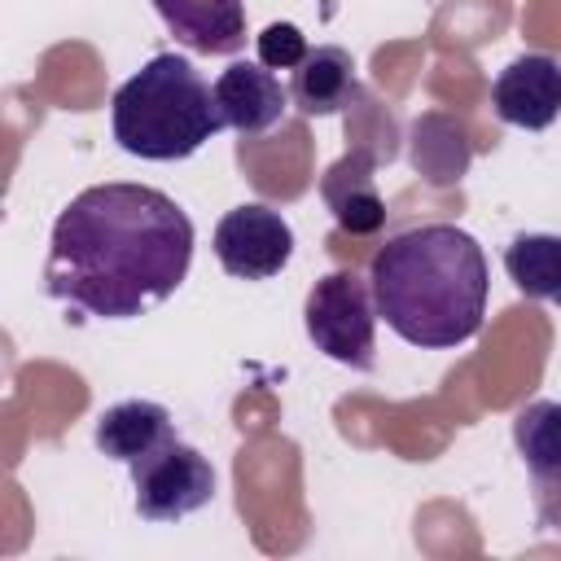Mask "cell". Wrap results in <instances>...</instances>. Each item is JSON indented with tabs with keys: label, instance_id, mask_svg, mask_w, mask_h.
Listing matches in <instances>:
<instances>
[{
	"label": "cell",
	"instance_id": "6da1fadb",
	"mask_svg": "<svg viewBox=\"0 0 561 561\" xmlns=\"http://www.w3.org/2000/svg\"><path fill=\"white\" fill-rule=\"evenodd\" d=\"M193 263V219L149 184H92L53 224L44 289L96 320L167 302Z\"/></svg>",
	"mask_w": 561,
	"mask_h": 561
},
{
	"label": "cell",
	"instance_id": "7a4b0ae2",
	"mask_svg": "<svg viewBox=\"0 0 561 561\" xmlns=\"http://www.w3.org/2000/svg\"><path fill=\"white\" fill-rule=\"evenodd\" d=\"M368 285L386 329L421 351H447L482 329L491 272L465 228L421 224L373 254Z\"/></svg>",
	"mask_w": 561,
	"mask_h": 561
},
{
	"label": "cell",
	"instance_id": "3957f363",
	"mask_svg": "<svg viewBox=\"0 0 561 561\" xmlns=\"http://www.w3.org/2000/svg\"><path fill=\"white\" fill-rule=\"evenodd\" d=\"M219 127L206 79L180 53L149 57L110 101V131L118 149L145 162L193 158Z\"/></svg>",
	"mask_w": 561,
	"mask_h": 561
},
{
	"label": "cell",
	"instance_id": "277c9868",
	"mask_svg": "<svg viewBox=\"0 0 561 561\" xmlns=\"http://www.w3.org/2000/svg\"><path fill=\"white\" fill-rule=\"evenodd\" d=\"M307 337L316 342L320 355H329L333 364H346L355 373H373V329H377V302H373V285L359 280L355 272L337 267L324 272L311 289H307Z\"/></svg>",
	"mask_w": 561,
	"mask_h": 561
},
{
	"label": "cell",
	"instance_id": "5b68a950",
	"mask_svg": "<svg viewBox=\"0 0 561 561\" xmlns=\"http://www.w3.org/2000/svg\"><path fill=\"white\" fill-rule=\"evenodd\" d=\"M131 486H136V513L145 522H180L215 500V469L210 460L184 443L180 434L149 456L131 460Z\"/></svg>",
	"mask_w": 561,
	"mask_h": 561
},
{
	"label": "cell",
	"instance_id": "8992f818",
	"mask_svg": "<svg viewBox=\"0 0 561 561\" xmlns=\"http://www.w3.org/2000/svg\"><path fill=\"white\" fill-rule=\"evenodd\" d=\"M210 245H215V259H219V267L228 276H237V280H267L294 254V228H289V219L280 210L245 202V206H232L215 224Z\"/></svg>",
	"mask_w": 561,
	"mask_h": 561
},
{
	"label": "cell",
	"instance_id": "52a82bcc",
	"mask_svg": "<svg viewBox=\"0 0 561 561\" xmlns=\"http://www.w3.org/2000/svg\"><path fill=\"white\" fill-rule=\"evenodd\" d=\"M491 105L508 127H552L561 118V61L548 53L513 57L491 83Z\"/></svg>",
	"mask_w": 561,
	"mask_h": 561
},
{
	"label": "cell",
	"instance_id": "ba28073f",
	"mask_svg": "<svg viewBox=\"0 0 561 561\" xmlns=\"http://www.w3.org/2000/svg\"><path fill=\"white\" fill-rule=\"evenodd\" d=\"M210 96H215L219 123L241 131V136L267 131L289 105V88H280V79L263 61H232L210 83Z\"/></svg>",
	"mask_w": 561,
	"mask_h": 561
},
{
	"label": "cell",
	"instance_id": "9c48e42d",
	"mask_svg": "<svg viewBox=\"0 0 561 561\" xmlns=\"http://www.w3.org/2000/svg\"><path fill=\"white\" fill-rule=\"evenodd\" d=\"M167 31L206 57H232L245 48V0H153Z\"/></svg>",
	"mask_w": 561,
	"mask_h": 561
},
{
	"label": "cell",
	"instance_id": "30bf717a",
	"mask_svg": "<svg viewBox=\"0 0 561 561\" xmlns=\"http://www.w3.org/2000/svg\"><path fill=\"white\" fill-rule=\"evenodd\" d=\"M320 193H324V206L333 210L337 228L351 232V237H373V232L386 224V202H381V193H377L373 153H368V149H355V153L337 158V162L324 171Z\"/></svg>",
	"mask_w": 561,
	"mask_h": 561
},
{
	"label": "cell",
	"instance_id": "8fae6325",
	"mask_svg": "<svg viewBox=\"0 0 561 561\" xmlns=\"http://www.w3.org/2000/svg\"><path fill=\"white\" fill-rule=\"evenodd\" d=\"M355 92H359L355 88V61L337 44H316L289 79V105H298V114H307V118L342 114Z\"/></svg>",
	"mask_w": 561,
	"mask_h": 561
},
{
	"label": "cell",
	"instance_id": "7c38bea8",
	"mask_svg": "<svg viewBox=\"0 0 561 561\" xmlns=\"http://www.w3.org/2000/svg\"><path fill=\"white\" fill-rule=\"evenodd\" d=\"M171 438H175V421L153 399H123L96 416V447L123 465L149 456L153 447H162Z\"/></svg>",
	"mask_w": 561,
	"mask_h": 561
},
{
	"label": "cell",
	"instance_id": "4fadbf2b",
	"mask_svg": "<svg viewBox=\"0 0 561 561\" xmlns=\"http://www.w3.org/2000/svg\"><path fill=\"white\" fill-rule=\"evenodd\" d=\"M504 272L517 285V294L561 307V237L557 232L513 237L504 245Z\"/></svg>",
	"mask_w": 561,
	"mask_h": 561
},
{
	"label": "cell",
	"instance_id": "5bb4252c",
	"mask_svg": "<svg viewBox=\"0 0 561 561\" xmlns=\"http://www.w3.org/2000/svg\"><path fill=\"white\" fill-rule=\"evenodd\" d=\"M513 447L539 482H561V403L535 399L513 416Z\"/></svg>",
	"mask_w": 561,
	"mask_h": 561
},
{
	"label": "cell",
	"instance_id": "9a60e30c",
	"mask_svg": "<svg viewBox=\"0 0 561 561\" xmlns=\"http://www.w3.org/2000/svg\"><path fill=\"white\" fill-rule=\"evenodd\" d=\"M254 44H259V61H263L267 70H298V61L311 53L307 35H302L294 22H272V26H263V31L254 35Z\"/></svg>",
	"mask_w": 561,
	"mask_h": 561
}]
</instances>
